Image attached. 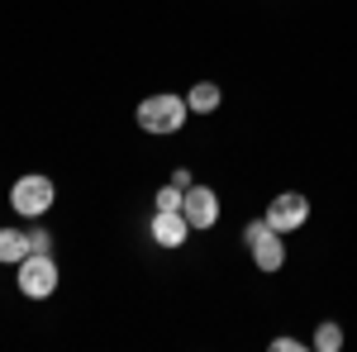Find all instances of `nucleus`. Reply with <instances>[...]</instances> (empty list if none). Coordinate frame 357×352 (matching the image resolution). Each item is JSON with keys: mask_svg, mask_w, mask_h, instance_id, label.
<instances>
[{"mask_svg": "<svg viewBox=\"0 0 357 352\" xmlns=\"http://www.w3.org/2000/svg\"><path fill=\"white\" fill-rule=\"evenodd\" d=\"M186 105H191V114H215V109L224 105V91L215 82H195L191 91H186Z\"/></svg>", "mask_w": 357, "mask_h": 352, "instance_id": "9", "label": "nucleus"}, {"mask_svg": "<svg viewBox=\"0 0 357 352\" xmlns=\"http://www.w3.org/2000/svg\"><path fill=\"white\" fill-rule=\"evenodd\" d=\"M172 186H176V190H191V186H195V176L186 171V167H176V171H172Z\"/></svg>", "mask_w": 357, "mask_h": 352, "instance_id": "15", "label": "nucleus"}, {"mask_svg": "<svg viewBox=\"0 0 357 352\" xmlns=\"http://www.w3.org/2000/svg\"><path fill=\"white\" fill-rule=\"evenodd\" d=\"M29 243L33 252H53V234L43 229V219H29Z\"/></svg>", "mask_w": 357, "mask_h": 352, "instance_id": "11", "label": "nucleus"}, {"mask_svg": "<svg viewBox=\"0 0 357 352\" xmlns=\"http://www.w3.org/2000/svg\"><path fill=\"white\" fill-rule=\"evenodd\" d=\"M186 114H191L186 95H176V91H153V95L138 100L134 124L143 129V134H153V138H172V134L186 129Z\"/></svg>", "mask_w": 357, "mask_h": 352, "instance_id": "1", "label": "nucleus"}, {"mask_svg": "<svg viewBox=\"0 0 357 352\" xmlns=\"http://www.w3.org/2000/svg\"><path fill=\"white\" fill-rule=\"evenodd\" d=\"M343 343H348V338H343V324H338V319H319V324H314V338H310L314 352H338Z\"/></svg>", "mask_w": 357, "mask_h": 352, "instance_id": "10", "label": "nucleus"}, {"mask_svg": "<svg viewBox=\"0 0 357 352\" xmlns=\"http://www.w3.org/2000/svg\"><path fill=\"white\" fill-rule=\"evenodd\" d=\"M310 343H301V338H291V333H281V338H272V352H305Z\"/></svg>", "mask_w": 357, "mask_h": 352, "instance_id": "14", "label": "nucleus"}, {"mask_svg": "<svg viewBox=\"0 0 357 352\" xmlns=\"http://www.w3.org/2000/svg\"><path fill=\"white\" fill-rule=\"evenodd\" d=\"M29 252H33L29 229H0V262H5V267H20Z\"/></svg>", "mask_w": 357, "mask_h": 352, "instance_id": "8", "label": "nucleus"}, {"mask_svg": "<svg viewBox=\"0 0 357 352\" xmlns=\"http://www.w3.org/2000/svg\"><path fill=\"white\" fill-rule=\"evenodd\" d=\"M262 219H267L276 234L286 238V234H296V229H305V224H310V200H305L301 190H281V195H272V200H267Z\"/></svg>", "mask_w": 357, "mask_h": 352, "instance_id": "4", "label": "nucleus"}, {"mask_svg": "<svg viewBox=\"0 0 357 352\" xmlns=\"http://www.w3.org/2000/svg\"><path fill=\"white\" fill-rule=\"evenodd\" d=\"M53 205H57V181L53 176H43V171L15 176V186H10V210L20 219H48Z\"/></svg>", "mask_w": 357, "mask_h": 352, "instance_id": "2", "label": "nucleus"}, {"mask_svg": "<svg viewBox=\"0 0 357 352\" xmlns=\"http://www.w3.org/2000/svg\"><path fill=\"white\" fill-rule=\"evenodd\" d=\"M148 234H153V243H158V247L176 252V247H186V238H191L195 229L186 224V215H181V210H153V219H148Z\"/></svg>", "mask_w": 357, "mask_h": 352, "instance_id": "6", "label": "nucleus"}, {"mask_svg": "<svg viewBox=\"0 0 357 352\" xmlns=\"http://www.w3.org/2000/svg\"><path fill=\"white\" fill-rule=\"evenodd\" d=\"M248 252H252V267L267 271V276L286 267V243H281V234H276V229H267V234H262L257 243L248 247Z\"/></svg>", "mask_w": 357, "mask_h": 352, "instance_id": "7", "label": "nucleus"}, {"mask_svg": "<svg viewBox=\"0 0 357 352\" xmlns=\"http://www.w3.org/2000/svg\"><path fill=\"white\" fill-rule=\"evenodd\" d=\"M181 200H186V190H176L172 181H167V186L153 195V205H158V210H181Z\"/></svg>", "mask_w": 357, "mask_h": 352, "instance_id": "12", "label": "nucleus"}, {"mask_svg": "<svg viewBox=\"0 0 357 352\" xmlns=\"http://www.w3.org/2000/svg\"><path fill=\"white\" fill-rule=\"evenodd\" d=\"M181 215H186V224H191L195 234L215 229V224H220V195H215L210 186H200V181H195V186L186 190V200H181Z\"/></svg>", "mask_w": 357, "mask_h": 352, "instance_id": "5", "label": "nucleus"}, {"mask_svg": "<svg viewBox=\"0 0 357 352\" xmlns=\"http://www.w3.org/2000/svg\"><path fill=\"white\" fill-rule=\"evenodd\" d=\"M267 229H272V224H267L262 215H257V219H248V224H243V234H238V243H243V247H252L257 238H262V234H267Z\"/></svg>", "mask_w": 357, "mask_h": 352, "instance_id": "13", "label": "nucleus"}, {"mask_svg": "<svg viewBox=\"0 0 357 352\" xmlns=\"http://www.w3.org/2000/svg\"><path fill=\"white\" fill-rule=\"evenodd\" d=\"M15 286L24 300H48L57 291V262L53 252H29L24 262L15 267Z\"/></svg>", "mask_w": 357, "mask_h": 352, "instance_id": "3", "label": "nucleus"}]
</instances>
